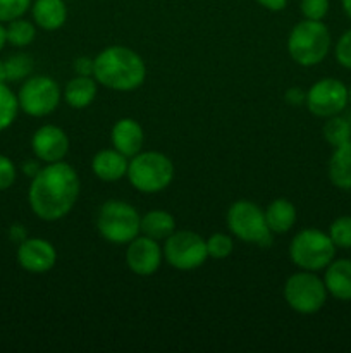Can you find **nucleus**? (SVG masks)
I'll return each mask as SVG.
<instances>
[{"mask_svg":"<svg viewBox=\"0 0 351 353\" xmlns=\"http://www.w3.org/2000/svg\"><path fill=\"white\" fill-rule=\"evenodd\" d=\"M17 262L31 274H45L57 262V250L43 238H26L17 247Z\"/></svg>","mask_w":351,"mask_h":353,"instance_id":"obj_13","label":"nucleus"},{"mask_svg":"<svg viewBox=\"0 0 351 353\" xmlns=\"http://www.w3.org/2000/svg\"><path fill=\"white\" fill-rule=\"evenodd\" d=\"M336 245L330 236L315 228L301 230L289 245V257L301 271H323L336 257Z\"/></svg>","mask_w":351,"mask_h":353,"instance_id":"obj_5","label":"nucleus"},{"mask_svg":"<svg viewBox=\"0 0 351 353\" xmlns=\"http://www.w3.org/2000/svg\"><path fill=\"white\" fill-rule=\"evenodd\" d=\"M17 169L7 155L0 154V192H6L16 183Z\"/></svg>","mask_w":351,"mask_h":353,"instance_id":"obj_32","label":"nucleus"},{"mask_svg":"<svg viewBox=\"0 0 351 353\" xmlns=\"http://www.w3.org/2000/svg\"><path fill=\"white\" fill-rule=\"evenodd\" d=\"M141 216L133 205L123 200H109L96 214L100 236L114 245H127L140 234Z\"/></svg>","mask_w":351,"mask_h":353,"instance_id":"obj_6","label":"nucleus"},{"mask_svg":"<svg viewBox=\"0 0 351 353\" xmlns=\"http://www.w3.org/2000/svg\"><path fill=\"white\" fill-rule=\"evenodd\" d=\"M10 236H12V240H16L17 243H21L23 240H26V228L23 226H12L10 228Z\"/></svg>","mask_w":351,"mask_h":353,"instance_id":"obj_37","label":"nucleus"},{"mask_svg":"<svg viewBox=\"0 0 351 353\" xmlns=\"http://www.w3.org/2000/svg\"><path fill=\"white\" fill-rule=\"evenodd\" d=\"M93 78L114 92H133L145 83L147 65L133 48L112 45L95 57Z\"/></svg>","mask_w":351,"mask_h":353,"instance_id":"obj_2","label":"nucleus"},{"mask_svg":"<svg viewBox=\"0 0 351 353\" xmlns=\"http://www.w3.org/2000/svg\"><path fill=\"white\" fill-rule=\"evenodd\" d=\"M176 231V219L171 212L162 209H153L141 216L140 221V234H145L148 238L162 241L167 240Z\"/></svg>","mask_w":351,"mask_h":353,"instance_id":"obj_22","label":"nucleus"},{"mask_svg":"<svg viewBox=\"0 0 351 353\" xmlns=\"http://www.w3.org/2000/svg\"><path fill=\"white\" fill-rule=\"evenodd\" d=\"M40 169H41L40 164H38L36 161H26L23 164V172L26 176H30V178H33V176L40 171Z\"/></svg>","mask_w":351,"mask_h":353,"instance_id":"obj_36","label":"nucleus"},{"mask_svg":"<svg viewBox=\"0 0 351 353\" xmlns=\"http://www.w3.org/2000/svg\"><path fill=\"white\" fill-rule=\"evenodd\" d=\"M306 99V93L303 92L301 88H291L288 90V93H286V100H288L291 105H299L301 102H305Z\"/></svg>","mask_w":351,"mask_h":353,"instance_id":"obj_34","label":"nucleus"},{"mask_svg":"<svg viewBox=\"0 0 351 353\" xmlns=\"http://www.w3.org/2000/svg\"><path fill=\"white\" fill-rule=\"evenodd\" d=\"M61 88L50 76H31L24 79L17 93L19 109L31 117H45L61 103Z\"/></svg>","mask_w":351,"mask_h":353,"instance_id":"obj_10","label":"nucleus"},{"mask_svg":"<svg viewBox=\"0 0 351 353\" xmlns=\"http://www.w3.org/2000/svg\"><path fill=\"white\" fill-rule=\"evenodd\" d=\"M327 293L339 302H351V261L334 259L323 274Z\"/></svg>","mask_w":351,"mask_h":353,"instance_id":"obj_17","label":"nucleus"},{"mask_svg":"<svg viewBox=\"0 0 351 353\" xmlns=\"http://www.w3.org/2000/svg\"><path fill=\"white\" fill-rule=\"evenodd\" d=\"M126 178L136 192L153 195L171 185L174 179V164L162 152H140L129 159Z\"/></svg>","mask_w":351,"mask_h":353,"instance_id":"obj_4","label":"nucleus"},{"mask_svg":"<svg viewBox=\"0 0 351 353\" xmlns=\"http://www.w3.org/2000/svg\"><path fill=\"white\" fill-rule=\"evenodd\" d=\"M6 34L7 43H10L12 47H28L36 37V26L31 21L19 17V19L7 23Z\"/></svg>","mask_w":351,"mask_h":353,"instance_id":"obj_24","label":"nucleus"},{"mask_svg":"<svg viewBox=\"0 0 351 353\" xmlns=\"http://www.w3.org/2000/svg\"><path fill=\"white\" fill-rule=\"evenodd\" d=\"M31 14L38 28L45 31H55L65 24L67 6L64 0H34L31 3Z\"/></svg>","mask_w":351,"mask_h":353,"instance_id":"obj_18","label":"nucleus"},{"mask_svg":"<svg viewBox=\"0 0 351 353\" xmlns=\"http://www.w3.org/2000/svg\"><path fill=\"white\" fill-rule=\"evenodd\" d=\"M329 0H301V3H299L305 19L313 21H322L329 12Z\"/></svg>","mask_w":351,"mask_h":353,"instance_id":"obj_30","label":"nucleus"},{"mask_svg":"<svg viewBox=\"0 0 351 353\" xmlns=\"http://www.w3.org/2000/svg\"><path fill=\"white\" fill-rule=\"evenodd\" d=\"M296 207L288 199H275L268 203L265 209V219H267L268 230L274 234H284L296 224Z\"/></svg>","mask_w":351,"mask_h":353,"instance_id":"obj_20","label":"nucleus"},{"mask_svg":"<svg viewBox=\"0 0 351 353\" xmlns=\"http://www.w3.org/2000/svg\"><path fill=\"white\" fill-rule=\"evenodd\" d=\"M96 79L93 76L76 74V78L65 85L64 99L72 109H86L96 99Z\"/></svg>","mask_w":351,"mask_h":353,"instance_id":"obj_21","label":"nucleus"},{"mask_svg":"<svg viewBox=\"0 0 351 353\" xmlns=\"http://www.w3.org/2000/svg\"><path fill=\"white\" fill-rule=\"evenodd\" d=\"M17 112H19L17 95L6 83H0V133L16 121Z\"/></svg>","mask_w":351,"mask_h":353,"instance_id":"obj_25","label":"nucleus"},{"mask_svg":"<svg viewBox=\"0 0 351 353\" xmlns=\"http://www.w3.org/2000/svg\"><path fill=\"white\" fill-rule=\"evenodd\" d=\"M162 259H164V250L153 238L138 234L134 240L127 243L126 264L133 274L143 276V278L155 274L160 269Z\"/></svg>","mask_w":351,"mask_h":353,"instance_id":"obj_12","label":"nucleus"},{"mask_svg":"<svg viewBox=\"0 0 351 353\" xmlns=\"http://www.w3.org/2000/svg\"><path fill=\"white\" fill-rule=\"evenodd\" d=\"M234 250V241L229 234L215 233L206 240V254L210 259L215 261H224L229 257Z\"/></svg>","mask_w":351,"mask_h":353,"instance_id":"obj_28","label":"nucleus"},{"mask_svg":"<svg viewBox=\"0 0 351 353\" xmlns=\"http://www.w3.org/2000/svg\"><path fill=\"white\" fill-rule=\"evenodd\" d=\"M341 3H343V9L346 12V16L351 19V0H341Z\"/></svg>","mask_w":351,"mask_h":353,"instance_id":"obj_40","label":"nucleus"},{"mask_svg":"<svg viewBox=\"0 0 351 353\" xmlns=\"http://www.w3.org/2000/svg\"><path fill=\"white\" fill-rule=\"evenodd\" d=\"M348 102L351 103V86H350V88H348Z\"/></svg>","mask_w":351,"mask_h":353,"instance_id":"obj_41","label":"nucleus"},{"mask_svg":"<svg viewBox=\"0 0 351 353\" xmlns=\"http://www.w3.org/2000/svg\"><path fill=\"white\" fill-rule=\"evenodd\" d=\"M330 43V31L322 21L303 19L288 37L289 57L303 68H312L329 55Z\"/></svg>","mask_w":351,"mask_h":353,"instance_id":"obj_3","label":"nucleus"},{"mask_svg":"<svg viewBox=\"0 0 351 353\" xmlns=\"http://www.w3.org/2000/svg\"><path fill=\"white\" fill-rule=\"evenodd\" d=\"M79 190L81 183L74 168L64 161L52 162L31 178L28 200L38 219L55 223L74 209Z\"/></svg>","mask_w":351,"mask_h":353,"instance_id":"obj_1","label":"nucleus"},{"mask_svg":"<svg viewBox=\"0 0 351 353\" xmlns=\"http://www.w3.org/2000/svg\"><path fill=\"white\" fill-rule=\"evenodd\" d=\"M334 54H336V61L343 68L351 69V28L339 37L336 48H334Z\"/></svg>","mask_w":351,"mask_h":353,"instance_id":"obj_31","label":"nucleus"},{"mask_svg":"<svg viewBox=\"0 0 351 353\" xmlns=\"http://www.w3.org/2000/svg\"><path fill=\"white\" fill-rule=\"evenodd\" d=\"M323 279L312 271H299L289 276L284 285V300L295 312L301 316L317 314L327 302Z\"/></svg>","mask_w":351,"mask_h":353,"instance_id":"obj_8","label":"nucleus"},{"mask_svg":"<svg viewBox=\"0 0 351 353\" xmlns=\"http://www.w3.org/2000/svg\"><path fill=\"white\" fill-rule=\"evenodd\" d=\"M31 148L34 157L45 164L61 162L69 152V138L62 128L55 124H45L34 131L31 138Z\"/></svg>","mask_w":351,"mask_h":353,"instance_id":"obj_14","label":"nucleus"},{"mask_svg":"<svg viewBox=\"0 0 351 353\" xmlns=\"http://www.w3.org/2000/svg\"><path fill=\"white\" fill-rule=\"evenodd\" d=\"M327 234L336 245V248H343V250L351 248V216H339L337 219H334Z\"/></svg>","mask_w":351,"mask_h":353,"instance_id":"obj_27","label":"nucleus"},{"mask_svg":"<svg viewBox=\"0 0 351 353\" xmlns=\"http://www.w3.org/2000/svg\"><path fill=\"white\" fill-rule=\"evenodd\" d=\"M3 62H6L7 81H23V79L30 78L31 71H33V59L28 54H14Z\"/></svg>","mask_w":351,"mask_h":353,"instance_id":"obj_26","label":"nucleus"},{"mask_svg":"<svg viewBox=\"0 0 351 353\" xmlns=\"http://www.w3.org/2000/svg\"><path fill=\"white\" fill-rule=\"evenodd\" d=\"M7 43V34H6V26H3L2 23H0V52L3 50V47H6Z\"/></svg>","mask_w":351,"mask_h":353,"instance_id":"obj_38","label":"nucleus"},{"mask_svg":"<svg viewBox=\"0 0 351 353\" xmlns=\"http://www.w3.org/2000/svg\"><path fill=\"white\" fill-rule=\"evenodd\" d=\"M7 81V72H6V62L0 61V83Z\"/></svg>","mask_w":351,"mask_h":353,"instance_id":"obj_39","label":"nucleus"},{"mask_svg":"<svg viewBox=\"0 0 351 353\" xmlns=\"http://www.w3.org/2000/svg\"><path fill=\"white\" fill-rule=\"evenodd\" d=\"M327 171L330 183L336 188L351 192V140L334 148Z\"/></svg>","mask_w":351,"mask_h":353,"instance_id":"obj_19","label":"nucleus"},{"mask_svg":"<svg viewBox=\"0 0 351 353\" xmlns=\"http://www.w3.org/2000/svg\"><path fill=\"white\" fill-rule=\"evenodd\" d=\"M127 165H129V159L116 148H103L96 152L92 161L93 174L107 183L123 179L127 174Z\"/></svg>","mask_w":351,"mask_h":353,"instance_id":"obj_16","label":"nucleus"},{"mask_svg":"<svg viewBox=\"0 0 351 353\" xmlns=\"http://www.w3.org/2000/svg\"><path fill=\"white\" fill-rule=\"evenodd\" d=\"M306 109L317 117H332L346 109L348 86L336 78H323L313 83L306 92Z\"/></svg>","mask_w":351,"mask_h":353,"instance_id":"obj_11","label":"nucleus"},{"mask_svg":"<svg viewBox=\"0 0 351 353\" xmlns=\"http://www.w3.org/2000/svg\"><path fill=\"white\" fill-rule=\"evenodd\" d=\"M322 133L327 143L336 148L351 140V123L346 117H341L339 114L327 117L326 124L322 128Z\"/></svg>","mask_w":351,"mask_h":353,"instance_id":"obj_23","label":"nucleus"},{"mask_svg":"<svg viewBox=\"0 0 351 353\" xmlns=\"http://www.w3.org/2000/svg\"><path fill=\"white\" fill-rule=\"evenodd\" d=\"M110 140H112V145L116 150L126 155L127 159H131L136 154H140L141 148H143V128H141V124L138 121L131 119V117H123V119H119L112 126Z\"/></svg>","mask_w":351,"mask_h":353,"instance_id":"obj_15","label":"nucleus"},{"mask_svg":"<svg viewBox=\"0 0 351 353\" xmlns=\"http://www.w3.org/2000/svg\"><path fill=\"white\" fill-rule=\"evenodd\" d=\"M93 69H95V59L89 57H79L74 61V71L79 76H93Z\"/></svg>","mask_w":351,"mask_h":353,"instance_id":"obj_33","label":"nucleus"},{"mask_svg":"<svg viewBox=\"0 0 351 353\" xmlns=\"http://www.w3.org/2000/svg\"><path fill=\"white\" fill-rule=\"evenodd\" d=\"M164 259L178 271H195L209 259L206 240L189 230L174 231L164 243Z\"/></svg>","mask_w":351,"mask_h":353,"instance_id":"obj_9","label":"nucleus"},{"mask_svg":"<svg viewBox=\"0 0 351 353\" xmlns=\"http://www.w3.org/2000/svg\"><path fill=\"white\" fill-rule=\"evenodd\" d=\"M257 2L267 10H272V12H281L288 6V0H257Z\"/></svg>","mask_w":351,"mask_h":353,"instance_id":"obj_35","label":"nucleus"},{"mask_svg":"<svg viewBox=\"0 0 351 353\" xmlns=\"http://www.w3.org/2000/svg\"><path fill=\"white\" fill-rule=\"evenodd\" d=\"M227 228L237 240L258 247H270L274 233L268 230L265 210L250 200H237L227 210Z\"/></svg>","mask_w":351,"mask_h":353,"instance_id":"obj_7","label":"nucleus"},{"mask_svg":"<svg viewBox=\"0 0 351 353\" xmlns=\"http://www.w3.org/2000/svg\"><path fill=\"white\" fill-rule=\"evenodd\" d=\"M31 9V0H0V23L23 17Z\"/></svg>","mask_w":351,"mask_h":353,"instance_id":"obj_29","label":"nucleus"}]
</instances>
